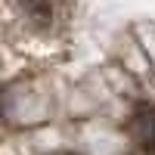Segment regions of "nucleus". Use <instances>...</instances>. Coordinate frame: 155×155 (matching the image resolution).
I'll list each match as a JSON object with an SVG mask.
<instances>
[{"label":"nucleus","mask_w":155,"mask_h":155,"mask_svg":"<svg viewBox=\"0 0 155 155\" xmlns=\"http://www.w3.org/2000/svg\"><path fill=\"white\" fill-rule=\"evenodd\" d=\"M19 6L25 9V16L34 25H50L53 22V3L50 0H19Z\"/></svg>","instance_id":"1"}]
</instances>
